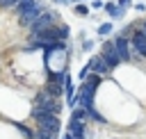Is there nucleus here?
I'll use <instances>...</instances> for the list:
<instances>
[{
  "instance_id": "f257e3e1",
  "label": "nucleus",
  "mask_w": 146,
  "mask_h": 139,
  "mask_svg": "<svg viewBox=\"0 0 146 139\" xmlns=\"http://www.w3.org/2000/svg\"><path fill=\"white\" fill-rule=\"evenodd\" d=\"M100 57L110 64V68H116L119 64H123L121 57H119V52H116V43H114V39H105V41H103V46H100Z\"/></svg>"
},
{
  "instance_id": "f03ea898",
  "label": "nucleus",
  "mask_w": 146,
  "mask_h": 139,
  "mask_svg": "<svg viewBox=\"0 0 146 139\" xmlns=\"http://www.w3.org/2000/svg\"><path fill=\"white\" fill-rule=\"evenodd\" d=\"M34 130L50 132V134H59V132H62V121H59L57 114H48V116H43L41 121L34 123Z\"/></svg>"
},
{
  "instance_id": "7ed1b4c3",
  "label": "nucleus",
  "mask_w": 146,
  "mask_h": 139,
  "mask_svg": "<svg viewBox=\"0 0 146 139\" xmlns=\"http://www.w3.org/2000/svg\"><path fill=\"white\" fill-rule=\"evenodd\" d=\"M130 46H132V55L146 59V32L144 30H135L130 34Z\"/></svg>"
},
{
  "instance_id": "20e7f679",
  "label": "nucleus",
  "mask_w": 146,
  "mask_h": 139,
  "mask_svg": "<svg viewBox=\"0 0 146 139\" xmlns=\"http://www.w3.org/2000/svg\"><path fill=\"white\" fill-rule=\"evenodd\" d=\"M114 43H116V52H119L121 62H132V59H135V55H132V46H130V36L116 34V36H114Z\"/></svg>"
},
{
  "instance_id": "39448f33",
  "label": "nucleus",
  "mask_w": 146,
  "mask_h": 139,
  "mask_svg": "<svg viewBox=\"0 0 146 139\" xmlns=\"http://www.w3.org/2000/svg\"><path fill=\"white\" fill-rule=\"evenodd\" d=\"M87 121H80V118H68V123H66V132H71L75 139H87Z\"/></svg>"
},
{
  "instance_id": "423d86ee",
  "label": "nucleus",
  "mask_w": 146,
  "mask_h": 139,
  "mask_svg": "<svg viewBox=\"0 0 146 139\" xmlns=\"http://www.w3.org/2000/svg\"><path fill=\"white\" fill-rule=\"evenodd\" d=\"M89 64H91V73H98V75H103V77H107V75H110V71H112V68H110V64L100 57V52H98V55H94V57L89 59Z\"/></svg>"
},
{
  "instance_id": "0eeeda50",
  "label": "nucleus",
  "mask_w": 146,
  "mask_h": 139,
  "mask_svg": "<svg viewBox=\"0 0 146 139\" xmlns=\"http://www.w3.org/2000/svg\"><path fill=\"white\" fill-rule=\"evenodd\" d=\"M16 9H18V16H21V14H30V11H43V7H41L36 0H21V2L16 5Z\"/></svg>"
},
{
  "instance_id": "6e6552de",
  "label": "nucleus",
  "mask_w": 146,
  "mask_h": 139,
  "mask_svg": "<svg viewBox=\"0 0 146 139\" xmlns=\"http://www.w3.org/2000/svg\"><path fill=\"white\" fill-rule=\"evenodd\" d=\"M68 75L64 71H55V68H48L46 66V82H57V84H66Z\"/></svg>"
},
{
  "instance_id": "1a4fd4ad",
  "label": "nucleus",
  "mask_w": 146,
  "mask_h": 139,
  "mask_svg": "<svg viewBox=\"0 0 146 139\" xmlns=\"http://www.w3.org/2000/svg\"><path fill=\"white\" fill-rule=\"evenodd\" d=\"M103 9H105L112 18H121V16H123V11H125V9H121V7H119V2H105V7H103Z\"/></svg>"
},
{
  "instance_id": "9d476101",
  "label": "nucleus",
  "mask_w": 146,
  "mask_h": 139,
  "mask_svg": "<svg viewBox=\"0 0 146 139\" xmlns=\"http://www.w3.org/2000/svg\"><path fill=\"white\" fill-rule=\"evenodd\" d=\"M50 96H55V98H62L64 96V84H57V82H46V87H43Z\"/></svg>"
},
{
  "instance_id": "9b49d317",
  "label": "nucleus",
  "mask_w": 146,
  "mask_h": 139,
  "mask_svg": "<svg viewBox=\"0 0 146 139\" xmlns=\"http://www.w3.org/2000/svg\"><path fill=\"white\" fill-rule=\"evenodd\" d=\"M16 125V130L23 134V137H27V139H34V128H30V125H25V123H14Z\"/></svg>"
},
{
  "instance_id": "f8f14e48",
  "label": "nucleus",
  "mask_w": 146,
  "mask_h": 139,
  "mask_svg": "<svg viewBox=\"0 0 146 139\" xmlns=\"http://www.w3.org/2000/svg\"><path fill=\"white\" fill-rule=\"evenodd\" d=\"M73 11H75L78 16H89L91 7H89V5H84V2H75V5H73Z\"/></svg>"
},
{
  "instance_id": "ddd939ff",
  "label": "nucleus",
  "mask_w": 146,
  "mask_h": 139,
  "mask_svg": "<svg viewBox=\"0 0 146 139\" xmlns=\"http://www.w3.org/2000/svg\"><path fill=\"white\" fill-rule=\"evenodd\" d=\"M114 32V23H100L98 25V34L100 36H107V34H112Z\"/></svg>"
},
{
  "instance_id": "4468645a",
  "label": "nucleus",
  "mask_w": 146,
  "mask_h": 139,
  "mask_svg": "<svg viewBox=\"0 0 146 139\" xmlns=\"http://www.w3.org/2000/svg\"><path fill=\"white\" fill-rule=\"evenodd\" d=\"M89 73H91V64H87V66H82V71L78 73V77H80V82H82V80H84V77H87Z\"/></svg>"
},
{
  "instance_id": "2eb2a0df",
  "label": "nucleus",
  "mask_w": 146,
  "mask_h": 139,
  "mask_svg": "<svg viewBox=\"0 0 146 139\" xmlns=\"http://www.w3.org/2000/svg\"><path fill=\"white\" fill-rule=\"evenodd\" d=\"M18 2H21V0H0V5H2V7H14V9H16V5H18Z\"/></svg>"
},
{
  "instance_id": "dca6fc26",
  "label": "nucleus",
  "mask_w": 146,
  "mask_h": 139,
  "mask_svg": "<svg viewBox=\"0 0 146 139\" xmlns=\"http://www.w3.org/2000/svg\"><path fill=\"white\" fill-rule=\"evenodd\" d=\"M89 7H91V9H103V7H105V2H103V0H91V5H89Z\"/></svg>"
},
{
  "instance_id": "f3484780",
  "label": "nucleus",
  "mask_w": 146,
  "mask_h": 139,
  "mask_svg": "<svg viewBox=\"0 0 146 139\" xmlns=\"http://www.w3.org/2000/svg\"><path fill=\"white\" fill-rule=\"evenodd\" d=\"M132 5V0H119V7L121 9H125V7H130Z\"/></svg>"
},
{
  "instance_id": "a211bd4d",
  "label": "nucleus",
  "mask_w": 146,
  "mask_h": 139,
  "mask_svg": "<svg viewBox=\"0 0 146 139\" xmlns=\"http://www.w3.org/2000/svg\"><path fill=\"white\" fill-rule=\"evenodd\" d=\"M82 48H84V50H91V48H94V41H84Z\"/></svg>"
},
{
  "instance_id": "6ab92c4d",
  "label": "nucleus",
  "mask_w": 146,
  "mask_h": 139,
  "mask_svg": "<svg viewBox=\"0 0 146 139\" xmlns=\"http://www.w3.org/2000/svg\"><path fill=\"white\" fill-rule=\"evenodd\" d=\"M139 30H144V32H146V18L141 21V25H139Z\"/></svg>"
}]
</instances>
